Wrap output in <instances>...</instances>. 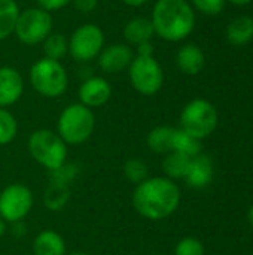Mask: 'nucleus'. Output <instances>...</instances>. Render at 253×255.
<instances>
[{"instance_id":"obj_1","label":"nucleus","mask_w":253,"mask_h":255,"mask_svg":"<svg viewBox=\"0 0 253 255\" xmlns=\"http://www.w3.org/2000/svg\"><path fill=\"white\" fill-rule=\"evenodd\" d=\"M131 203L136 212L143 218L161 221L169 218L179 208L180 190L166 176L148 178L136 185Z\"/></svg>"},{"instance_id":"obj_2","label":"nucleus","mask_w":253,"mask_h":255,"mask_svg":"<svg viewBox=\"0 0 253 255\" xmlns=\"http://www.w3.org/2000/svg\"><path fill=\"white\" fill-rule=\"evenodd\" d=\"M151 22L160 39L180 42L195 28V10L188 0H157Z\"/></svg>"},{"instance_id":"obj_3","label":"nucleus","mask_w":253,"mask_h":255,"mask_svg":"<svg viewBox=\"0 0 253 255\" xmlns=\"http://www.w3.org/2000/svg\"><path fill=\"white\" fill-rule=\"evenodd\" d=\"M28 81L33 90L46 99H57L67 91L69 75L61 61L46 57L34 61L28 72Z\"/></svg>"},{"instance_id":"obj_4","label":"nucleus","mask_w":253,"mask_h":255,"mask_svg":"<svg viewBox=\"0 0 253 255\" xmlns=\"http://www.w3.org/2000/svg\"><path fill=\"white\" fill-rule=\"evenodd\" d=\"M94 128V112L82 103H72L66 106L57 120V133L66 145L85 143L92 136Z\"/></svg>"},{"instance_id":"obj_5","label":"nucleus","mask_w":253,"mask_h":255,"mask_svg":"<svg viewBox=\"0 0 253 255\" xmlns=\"http://www.w3.org/2000/svg\"><path fill=\"white\" fill-rule=\"evenodd\" d=\"M28 152L48 172L58 169L67 160V145L57 131L40 128L28 137Z\"/></svg>"},{"instance_id":"obj_6","label":"nucleus","mask_w":253,"mask_h":255,"mask_svg":"<svg viewBox=\"0 0 253 255\" xmlns=\"http://www.w3.org/2000/svg\"><path fill=\"white\" fill-rule=\"evenodd\" d=\"M216 126V108L206 99L191 100L180 112V128L200 140L210 136L215 131Z\"/></svg>"},{"instance_id":"obj_7","label":"nucleus","mask_w":253,"mask_h":255,"mask_svg":"<svg viewBox=\"0 0 253 255\" xmlns=\"http://www.w3.org/2000/svg\"><path fill=\"white\" fill-rule=\"evenodd\" d=\"M131 87L142 96H155L164 84V72L154 55L134 54L128 69Z\"/></svg>"},{"instance_id":"obj_8","label":"nucleus","mask_w":253,"mask_h":255,"mask_svg":"<svg viewBox=\"0 0 253 255\" xmlns=\"http://www.w3.org/2000/svg\"><path fill=\"white\" fill-rule=\"evenodd\" d=\"M52 33V15L37 6L19 10L15 31L16 39L27 45L34 46L42 43Z\"/></svg>"},{"instance_id":"obj_9","label":"nucleus","mask_w":253,"mask_h":255,"mask_svg":"<svg viewBox=\"0 0 253 255\" xmlns=\"http://www.w3.org/2000/svg\"><path fill=\"white\" fill-rule=\"evenodd\" d=\"M104 48V33L97 24H82L69 37V55L78 63L95 60Z\"/></svg>"},{"instance_id":"obj_10","label":"nucleus","mask_w":253,"mask_h":255,"mask_svg":"<svg viewBox=\"0 0 253 255\" xmlns=\"http://www.w3.org/2000/svg\"><path fill=\"white\" fill-rule=\"evenodd\" d=\"M34 205L33 193L24 184H9L0 191V217L4 223H19Z\"/></svg>"},{"instance_id":"obj_11","label":"nucleus","mask_w":253,"mask_h":255,"mask_svg":"<svg viewBox=\"0 0 253 255\" xmlns=\"http://www.w3.org/2000/svg\"><path fill=\"white\" fill-rule=\"evenodd\" d=\"M134 58V51L128 43H112L101 49L97 57L98 67L109 75L127 70Z\"/></svg>"},{"instance_id":"obj_12","label":"nucleus","mask_w":253,"mask_h":255,"mask_svg":"<svg viewBox=\"0 0 253 255\" xmlns=\"http://www.w3.org/2000/svg\"><path fill=\"white\" fill-rule=\"evenodd\" d=\"M78 97L79 103L89 109L101 108L112 97V85L103 76H89L81 84Z\"/></svg>"},{"instance_id":"obj_13","label":"nucleus","mask_w":253,"mask_h":255,"mask_svg":"<svg viewBox=\"0 0 253 255\" xmlns=\"http://www.w3.org/2000/svg\"><path fill=\"white\" fill-rule=\"evenodd\" d=\"M24 93V78L12 66L0 67V108L15 105Z\"/></svg>"},{"instance_id":"obj_14","label":"nucleus","mask_w":253,"mask_h":255,"mask_svg":"<svg viewBox=\"0 0 253 255\" xmlns=\"http://www.w3.org/2000/svg\"><path fill=\"white\" fill-rule=\"evenodd\" d=\"M176 64L177 69L183 73V75H198L204 64H206V57L203 49L195 45V43H186L183 45L177 54H176Z\"/></svg>"},{"instance_id":"obj_15","label":"nucleus","mask_w":253,"mask_h":255,"mask_svg":"<svg viewBox=\"0 0 253 255\" xmlns=\"http://www.w3.org/2000/svg\"><path fill=\"white\" fill-rule=\"evenodd\" d=\"M212 178H213L212 160L204 154H198L192 157L189 170L185 176L186 184L192 188H204L210 184Z\"/></svg>"},{"instance_id":"obj_16","label":"nucleus","mask_w":253,"mask_h":255,"mask_svg":"<svg viewBox=\"0 0 253 255\" xmlns=\"http://www.w3.org/2000/svg\"><path fill=\"white\" fill-rule=\"evenodd\" d=\"M154 36L155 31L151 18L146 16H133L124 27V39L130 46H139L140 43L151 42Z\"/></svg>"},{"instance_id":"obj_17","label":"nucleus","mask_w":253,"mask_h":255,"mask_svg":"<svg viewBox=\"0 0 253 255\" xmlns=\"http://www.w3.org/2000/svg\"><path fill=\"white\" fill-rule=\"evenodd\" d=\"M33 255H66V242L55 230H43L33 241Z\"/></svg>"},{"instance_id":"obj_18","label":"nucleus","mask_w":253,"mask_h":255,"mask_svg":"<svg viewBox=\"0 0 253 255\" xmlns=\"http://www.w3.org/2000/svg\"><path fill=\"white\" fill-rule=\"evenodd\" d=\"M227 40L233 46H243L253 39V18L240 15L230 21L227 25Z\"/></svg>"},{"instance_id":"obj_19","label":"nucleus","mask_w":253,"mask_h":255,"mask_svg":"<svg viewBox=\"0 0 253 255\" xmlns=\"http://www.w3.org/2000/svg\"><path fill=\"white\" fill-rule=\"evenodd\" d=\"M176 128L169 126H158L148 133L146 143L152 152L169 154L173 149V137Z\"/></svg>"},{"instance_id":"obj_20","label":"nucleus","mask_w":253,"mask_h":255,"mask_svg":"<svg viewBox=\"0 0 253 255\" xmlns=\"http://www.w3.org/2000/svg\"><path fill=\"white\" fill-rule=\"evenodd\" d=\"M19 10L15 0H0V42L13 34Z\"/></svg>"},{"instance_id":"obj_21","label":"nucleus","mask_w":253,"mask_h":255,"mask_svg":"<svg viewBox=\"0 0 253 255\" xmlns=\"http://www.w3.org/2000/svg\"><path fill=\"white\" fill-rule=\"evenodd\" d=\"M191 166V157L180 152H169L163 161V170L169 179H185Z\"/></svg>"},{"instance_id":"obj_22","label":"nucleus","mask_w":253,"mask_h":255,"mask_svg":"<svg viewBox=\"0 0 253 255\" xmlns=\"http://www.w3.org/2000/svg\"><path fill=\"white\" fill-rule=\"evenodd\" d=\"M70 200V187L63 184L49 182L43 193V205L49 211H61Z\"/></svg>"},{"instance_id":"obj_23","label":"nucleus","mask_w":253,"mask_h":255,"mask_svg":"<svg viewBox=\"0 0 253 255\" xmlns=\"http://www.w3.org/2000/svg\"><path fill=\"white\" fill-rule=\"evenodd\" d=\"M43 57L61 61L69 54V39L61 33H51L43 42Z\"/></svg>"},{"instance_id":"obj_24","label":"nucleus","mask_w":253,"mask_h":255,"mask_svg":"<svg viewBox=\"0 0 253 255\" xmlns=\"http://www.w3.org/2000/svg\"><path fill=\"white\" fill-rule=\"evenodd\" d=\"M171 152H180V154L192 158V157L201 154V140L188 134L182 128H176Z\"/></svg>"},{"instance_id":"obj_25","label":"nucleus","mask_w":253,"mask_h":255,"mask_svg":"<svg viewBox=\"0 0 253 255\" xmlns=\"http://www.w3.org/2000/svg\"><path fill=\"white\" fill-rule=\"evenodd\" d=\"M18 133V123L7 108H0V145H9Z\"/></svg>"},{"instance_id":"obj_26","label":"nucleus","mask_w":253,"mask_h":255,"mask_svg":"<svg viewBox=\"0 0 253 255\" xmlns=\"http://www.w3.org/2000/svg\"><path fill=\"white\" fill-rule=\"evenodd\" d=\"M124 176L127 178V181H130L131 184L137 185L140 182H143L145 179H148L149 175V169L146 166L145 161H142L140 158H130L124 163Z\"/></svg>"},{"instance_id":"obj_27","label":"nucleus","mask_w":253,"mask_h":255,"mask_svg":"<svg viewBox=\"0 0 253 255\" xmlns=\"http://www.w3.org/2000/svg\"><path fill=\"white\" fill-rule=\"evenodd\" d=\"M78 175H79V167L76 164L64 163L58 169L49 172V182L63 184V185H69L70 187V184L78 178Z\"/></svg>"},{"instance_id":"obj_28","label":"nucleus","mask_w":253,"mask_h":255,"mask_svg":"<svg viewBox=\"0 0 253 255\" xmlns=\"http://www.w3.org/2000/svg\"><path fill=\"white\" fill-rule=\"evenodd\" d=\"M191 3L194 10H198L203 15L215 16L224 10L227 0H191Z\"/></svg>"},{"instance_id":"obj_29","label":"nucleus","mask_w":253,"mask_h":255,"mask_svg":"<svg viewBox=\"0 0 253 255\" xmlns=\"http://www.w3.org/2000/svg\"><path fill=\"white\" fill-rule=\"evenodd\" d=\"M174 255H204V247L195 238H183L177 242Z\"/></svg>"},{"instance_id":"obj_30","label":"nucleus","mask_w":253,"mask_h":255,"mask_svg":"<svg viewBox=\"0 0 253 255\" xmlns=\"http://www.w3.org/2000/svg\"><path fill=\"white\" fill-rule=\"evenodd\" d=\"M37 7L46 10V12H57L72 3V0H36Z\"/></svg>"},{"instance_id":"obj_31","label":"nucleus","mask_w":253,"mask_h":255,"mask_svg":"<svg viewBox=\"0 0 253 255\" xmlns=\"http://www.w3.org/2000/svg\"><path fill=\"white\" fill-rule=\"evenodd\" d=\"M72 3L81 13H89L98 6V0H72Z\"/></svg>"},{"instance_id":"obj_32","label":"nucleus","mask_w":253,"mask_h":255,"mask_svg":"<svg viewBox=\"0 0 253 255\" xmlns=\"http://www.w3.org/2000/svg\"><path fill=\"white\" fill-rule=\"evenodd\" d=\"M136 48H137L136 54H139V55H154V45H152V42L140 43Z\"/></svg>"},{"instance_id":"obj_33","label":"nucleus","mask_w":253,"mask_h":255,"mask_svg":"<svg viewBox=\"0 0 253 255\" xmlns=\"http://www.w3.org/2000/svg\"><path fill=\"white\" fill-rule=\"evenodd\" d=\"M124 4H127V6H130V7H140V6H143L148 0H121Z\"/></svg>"},{"instance_id":"obj_34","label":"nucleus","mask_w":253,"mask_h":255,"mask_svg":"<svg viewBox=\"0 0 253 255\" xmlns=\"http://www.w3.org/2000/svg\"><path fill=\"white\" fill-rule=\"evenodd\" d=\"M227 1H230V3H233L236 6H246V4L252 3L253 0H227Z\"/></svg>"},{"instance_id":"obj_35","label":"nucleus","mask_w":253,"mask_h":255,"mask_svg":"<svg viewBox=\"0 0 253 255\" xmlns=\"http://www.w3.org/2000/svg\"><path fill=\"white\" fill-rule=\"evenodd\" d=\"M4 233H6V223H4V220H1V217H0V238H1Z\"/></svg>"},{"instance_id":"obj_36","label":"nucleus","mask_w":253,"mask_h":255,"mask_svg":"<svg viewBox=\"0 0 253 255\" xmlns=\"http://www.w3.org/2000/svg\"><path fill=\"white\" fill-rule=\"evenodd\" d=\"M248 218H249V223H251V226L253 227V206L249 209V214H248Z\"/></svg>"},{"instance_id":"obj_37","label":"nucleus","mask_w":253,"mask_h":255,"mask_svg":"<svg viewBox=\"0 0 253 255\" xmlns=\"http://www.w3.org/2000/svg\"><path fill=\"white\" fill-rule=\"evenodd\" d=\"M66 255H89L88 253H84V251H75V253H70V254Z\"/></svg>"}]
</instances>
